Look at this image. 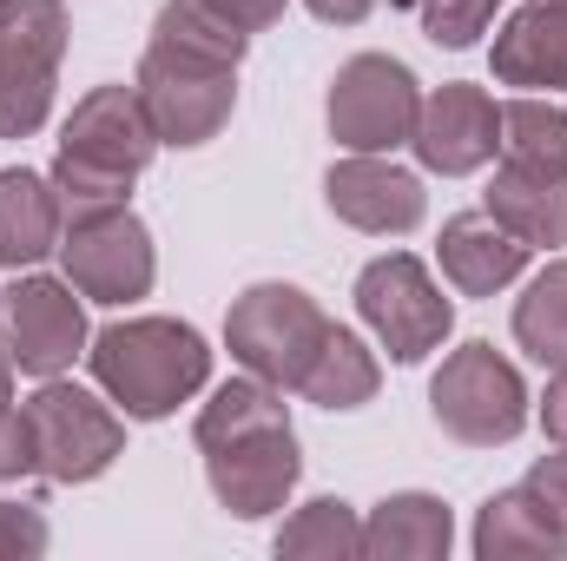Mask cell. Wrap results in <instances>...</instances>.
<instances>
[{
    "label": "cell",
    "mask_w": 567,
    "mask_h": 561,
    "mask_svg": "<svg viewBox=\"0 0 567 561\" xmlns=\"http://www.w3.org/2000/svg\"><path fill=\"white\" fill-rule=\"evenodd\" d=\"M251 33H238L225 13H212L205 0H165L152 20L140 60V100L158 145H192L218 140L231 106H238V60H245Z\"/></svg>",
    "instance_id": "obj_1"
},
{
    "label": "cell",
    "mask_w": 567,
    "mask_h": 561,
    "mask_svg": "<svg viewBox=\"0 0 567 561\" xmlns=\"http://www.w3.org/2000/svg\"><path fill=\"white\" fill-rule=\"evenodd\" d=\"M198 456H205V482H212L225 516H238V522L278 516L303 476L284 390L251 370L218 384L212 404L198 410Z\"/></svg>",
    "instance_id": "obj_2"
},
{
    "label": "cell",
    "mask_w": 567,
    "mask_h": 561,
    "mask_svg": "<svg viewBox=\"0 0 567 561\" xmlns=\"http://www.w3.org/2000/svg\"><path fill=\"white\" fill-rule=\"evenodd\" d=\"M488 212L528 252L567 245V113L542 93L502 106V165L488 178Z\"/></svg>",
    "instance_id": "obj_3"
},
{
    "label": "cell",
    "mask_w": 567,
    "mask_h": 561,
    "mask_svg": "<svg viewBox=\"0 0 567 561\" xmlns=\"http://www.w3.org/2000/svg\"><path fill=\"white\" fill-rule=\"evenodd\" d=\"M86 370L133 422H158L205 390L212 350L178 317H126L86 337Z\"/></svg>",
    "instance_id": "obj_4"
},
{
    "label": "cell",
    "mask_w": 567,
    "mask_h": 561,
    "mask_svg": "<svg viewBox=\"0 0 567 561\" xmlns=\"http://www.w3.org/2000/svg\"><path fill=\"white\" fill-rule=\"evenodd\" d=\"M158 133L145 120L140 86H93L73 113H66V133L53 152V192L66 212H106V205H126L133 178L152 165Z\"/></svg>",
    "instance_id": "obj_5"
},
{
    "label": "cell",
    "mask_w": 567,
    "mask_h": 561,
    "mask_svg": "<svg viewBox=\"0 0 567 561\" xmlns=\"http://www.w3.org/2000/svg\"><path fill=\"white\" fill-rule=\"evenodd\" d=\"M429 410L442 422V436L468 449H502L528 429V384L495 344H462L429 377Z\"/></svg>",
    "instance_id": "obj_6"
},
{
    "label": "cell",
    "mask_w": 567,
    "mask_h": 561,
    "mask_svg": "<svg viewBox=\"0 0 567 561\" xmlns=\"http://www.w3.org/2000/svg\"><path fill=\"white\" fill-rule=\"evenodd\" d=\"M66 60L60 0H0V140H33L53 113Z\"/></svg>",
    "instance_id": "obj_7"
},
{
    "label": "cell",
    "mask_w": 567,
    "mask_h": 561,
    "mask_svg": "<svg viewBox=\"0 0 567 561\" xmlns=\"http://www.w3.org/2000/svg\"><path fill=\"white\" fill-rule=\"evenodd\" d=\"M323 337H330V317H323L317 297L297 290V284H251V290L231 304V317H225L231 357H238L251 377L278 384V390H297V384H303V370H310V357L323 350Z\"/></svg>",
    "instance_id": "obj_8"
},
{
    "label": "cell",
    "mask_w": 567,
    "mask_h": 561,
    "mask_svg": "<svg viewBox=\"0 0 567 561\" xmlns=\"http://www.w3.org/2000/svg\"><path fill=\"white\" fill-rule=\"evenodd\" d=\"M27 429H33V476L47 482H93L126 449V422L66 377H40V390L27 397Z\"/></svg>",
    "instance_id": "obj_9"
},
{
    "label": "cell",
    "mask_w": 567,
    "mask_h": 561,
    "mask_svg": "<svg viewBox=\"0 0 567 561\" xmlns=\"http://www.w3.org/2000/svg\"><path fill=\"white\" fill-rule=\"evenodd\" d=\"M330 140L343 152H396L416 140V113H423V86L403 60L390 53H357L337 67L330 80Z\"/></svg>",
    "instance_id": "obj_10"
},
{
    "label": "cell",
    "mask_w": 567,
    "mask_h": 561,
    "mask_svg": "<svg viewBox=\"0 0 567 561\" xmlns=\"http://www.w3.org/2000/svg\"><path fill=\"white\" fill-rule=\"evenodd\" d=\"M357 310L396 364H423L429 350H442V337L455 324V304L442 297V284L429 278L423 258H410V252H383L363 265Z\"/></svg>",
    "instance_id": "obj_11"
},
{
    "label": "cell",
    "mask_w": 567,
    "mask_h": 561,
    "mask_svg": "<svg viewBox=\"0 0 567 561\" xmlns=\"http://www.w3.org/2000/svg\"><path fill=\"white\" fill-rule=\"evenodd\" d=\"M60 265L66 284L93 304H133L152 290L158 278V258H152V232L126 205H106V212H66V232H60Z\"/></svg>",
    "instance_id": "obj_12"
},
{
    "label": "cell",
    "mask_w": 567,
    "mask_h": 561,
    "mask_svg": "<svg viewBox=\"0 0 567 561\" xmlns=\"http://www.w3.org/2000/svg\"><path fill=\"white\" fill-rule=\"evenodd\" d=\"M0 344L13 370L27 377H60L73 357H86V310L73 284L60 278H13L0 290Z\"/></svg>",
    "instance_id": "obj_13"
},
{
    "label": "cell",
    "mask_w": 567,
    "mask_h": 561,
    "mask_svg": "<svg viewBox=\"0 0 567 561\" xmlns=\"http://www.w3.org/2000/svg\"><path fill=\"white\" fill-rule=\"evenodd\" d=\"M323 198H330V212H337L343 225H357V232H370V238H403V232L423 225V212H429L423 178L403 172V165L383 159V152H350V159H337L330 178H323Z\"/></svg>",
    "instance_id": "obj_14"
},
{
    "label": "cell",
    "mask_w": 567,
    "mask_h": 561,
    "mask_svg": "<svg viewBox=\"0 0 567 561\" xmlns=\"http://www.w3.org/2000/svg\"><path fill=\"white\" fill-rule=\"evenodd\" d=\"M416 159L442 178H462V172H482L495 152H502V106L468 86V80H449L423 93V113H416Z\"/></svg>",
    "instance_id": "obj_15"
},
{
    "label": "cell",
    "mask_w": 567,
    "mask_h": 561,
    "mask_svg": "<svg viewBox=\"0 0 567 561\" xmlns=\"http://www.w3.org/2000/svg\"><path fill=\"white\" fill-rule=\"evenodd\" d=\"M435 258H442V278L455 284L462 297H495L528 272V245L482 205V212H455L435 238Z\"/></svg>",
    "instance_id": "obj_16"
},
{
    "label": "cell",
    "mask_w": 567,
    "mask_h": 561,
    "mask_svg": "<svg viewBox=\"0 0 567 561\" xmlns=\"http://www.w3.org/2000/svg\"><path fill=\"white\" fill-rule=\"evenodd\" d=\"M495 80L522 93H561L567 86V0H528L522 13L502 20L495 47Z\"/></svg>",
    "instance_id": "obj_17"
},
{
    "label": "cell",
    "mask_w": 567,
    "mask_h": 561,
    "mask_svg": "<svg viewBox=\"0 0 567 561\" xmlns=\"http://www.w3.org/2000/svg\"><path fill=\"white\" fill-rule=\"evenodd\" d=\"M60 232H66V205H60L53 178H40L27 165H7L0 172V265L27 272V265L53 258Z\"/></svg>",
    "instance_id": "obj_18"
},
{
    "label": "cell",
    "mask_w": 567,
    "mask_h": 561,
    "mask_svg": "<svg viewBox=\"0 0 567 561\" xmlns=\"http://www.w3.org/2000/svg\"><path fill=\"white\" fill-rule=\"evenodd\" d=\"M449 549H455V516L442 496H423V489L383 496L363 522V555L370 561H442Z\"/></svg>",
    "instance_id": "obj_19"
},
{
    "label": "cell",
    "mask_w": 567,
    "mask_h": 561,
    "mask_svg": "<svg viewBox=\"0 0 567 561\" xmlns=\"http://www.w3.org/2000/svg\"><path fill=\"white\" fill-rule=\"evenodd\" d=\"M468 549L482 561H555L567 549V529L542 509V496L522 482V489H502V496L482 502Z\"/></svg>",
    "instance_id": "obj_20"
},
{
    "label": "cell",
    "mask_w": 567,
    "mask_h": 561,
    "mask_svg": "<svg viewBox=\"0 0 567 561\" xmlns=\"http://www.w3.org/2000/svg\"><path fill=\"white\" fill-rule=\"evenodd\" d=\"M377 384H383V370H377V357L363 350V337L343 330V324H330V337H323V350L310 357L297 397L317 404V410H363V404L377 397Z\"/></svg>",
    "instance_id": "obj_21"
},
{
    "label": "cell",
    "mask_w": 567,
    "mask_h": 561,
    "mask_svg": "<svg viewBox=\"0 0 567 561\" xmlns=\"http://www.w3.org/2000/svg\"><path fill=\"white\" fill-rule=\"evenodd\" d=\"M515 344L542 370H561L567 364V258H555L548 272L528 278L522 304H515Z\"/></svg>",
    "instance_id": "obj_22"
},
{
    "label": "cell",
    "mask_w": 567,
    "mask_h": 561,
    "mask_svg": "<svg viewBox=\"0 0 567 561\" xmlns=\"http://www.w3.org/2000/svg\"><path fill=\"white\" fill-rule=\"evenodd\" d=\"M278 555L284 561H350V555H363V522H357L350 502L317 496V502H303L278 529Z\"/></svg>",
    "instance_id": "obj_23"
},
{
    "label": "cell",
    "mask_w": 567,
    "mask_h": 561,
    "mask_svg": "<svg viewBox=\"0 0 567 561\" xmlns=\"http://www.w3.org/2000/svg\"><path fill=\"white\" fill-rule=\"evenodd\" d=\"M410 7H416V20H423V33L435 47L462 53V47H475L495 27V7L502 0H410Z\"/></svg>",
    "instance_id": "obj_24"
},
{
    "label": "cell",
    "mask_w": 567,
    "mask_h": 561,
    "mask_svg": "<svg viewBox=\"0 0 567 561\" xmlns=\"http://www.w3.org/2000/svg\"><path fill=\"white\" fill-rule=\"evenodd\" d=\"M47 542H53V529L33 502H0V561H40Z\"/></svg>",
    "instance_id": "obj_25"
},
{
    "label": "cell",
    "mask_w": 567,
    "mask_h": 561,
    "mask_svg": "<svg viewBox=\"0 0 567 561\" xmlns=\"http://www.w3.org/2000/svg\"><path fill=\"white\" fill-rule=\"evenodd\" d=\"M33 476V429H27V404H0V482Z\"/></svg>",
    "instance_id": "obj_26"
},
{
    "label": "cell",
    "mask_w": 567,
    "mask_h": 561,
    "mask_svg": "<svg viewBox=\"0 0 567 561\" xmlns=\"http://www.w3.org/2000/svg\"><path fill=\"white\" fill-rule=\"evenodd\" d=\"M528 489L542 496V509L555 516L567 529V449H555V456H542L535 469H528Z\"/></svg>",
    "instance_id": "obj_27"
},
{
    "label": "cell",
    "mask_w": 567,
    "mask_h": 561,
    "mask_svg": "<svg viewBox=\"0 0 567 561\" xmlns=\"http://www.w3.org/2000/svg\"><path fill=\"white\" fill-rule=\"evenodd\" d=\"M205 7H212V13H225L238 33H265V27H278V20H284V7H290V0H205Z\"/></svg>",
    "instance_id": "obj_28"
},
{
    "label": "cell",
    "mask_w": 567,
    "mask_h": 561,
    "mask_svg": "<svg viewBox=\"0 0 567 561\" xmlns=\"http://www.w3.org/2000/svg\"><path fill=\"white\" fill-rule=\"evenodd\" d=\"M542 429H548V442L567 449V364L548 377V397H542Z\"/></svg>",
    "instance_id": "obj_29"
},
{
    "label": "cell",
    "mask_w": 567,
    "mask_h": 561,
    "mask_svg": "<svg viewBox=\"0 0 567 561\" xmlns=\"http://www.w3.org/2000/svg\"><path fill=\"white\" fill-rule=\"evenodd\" d=\"M323 27H357V20H370L377 13V0H303Z\"/></svg>",
    "instance_id": "obj_30"
}]
</instances>
